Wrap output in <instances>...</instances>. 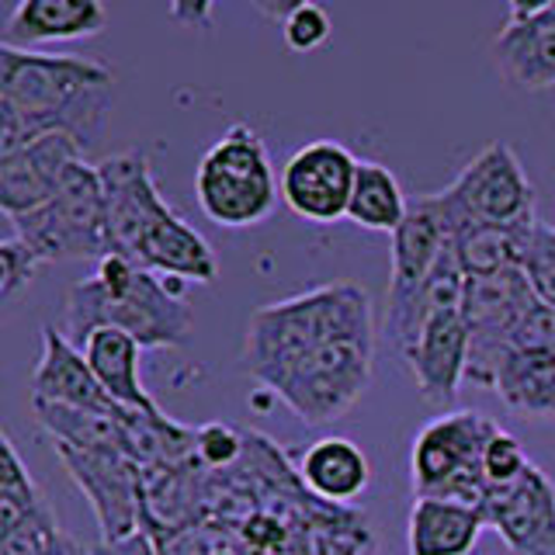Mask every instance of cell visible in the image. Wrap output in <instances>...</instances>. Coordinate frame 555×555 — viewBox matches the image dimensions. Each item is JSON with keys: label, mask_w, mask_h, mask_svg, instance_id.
<instances>
[{"label": "cell", "mask_w": 555, "mask_h": 555, "mask_svg": "<svg viewBox=\"0 0 555 555\" xmlns=\"http://www.w3.org/2000/svg\"><path fill=\"white\" fill-rule=\"evenodd\" d=\"M115 77L108 66L80 56H49L0 42V94L25 132H63L91 150L112 115Z\"/></svg>", "instance_id": "6da1fadb"}, {"label": "cell", "mask_w": 555, "mask_h": 555, "mask_svg": "<svg viewBox=\"0 0 555 555\" xmlns=\"http://www.w3.org/2000/svg\"><path fill=\"white\" fill-rule=\"evenodd\" d=\"M101 326L126 330L143 351L181 347L191 337V309L181 285L160 282L129 257L104 254L98 271L69 288L63 334L83 351L87 337Z\"/></svg>", "instance_id": "7a4b0ae2"}, {"label": "cell", "mask_w": 555, "mask_h": 555, "mask_svg": "<svg viewBox=\"0 0 555 555\" xmlns=\"http://www.w3.org/2000/svg\"><path fill=\"white\" fill-rule=\"evenodd\" d=\"M347 334L375 337L372 302L354 282H330L292 295V299L260 306L247 326L243 364L260 386L271 389L317 344Z\"/></svg>", "instance_id": "3957f363"}, {"label": "cell", "mask_w": 555, "mask_h": 555, "mask_svg": "<svg viewBox=\"0 0 555 555\" xmlns=\"http://www.w3.org/2000/svg\"><path fill=\"white\" fill-rule=\"evenodd\" d=\"M195 198L205 219L222 230H250L271 219L282 202V184H278L264 139L243 121L225 129L202 153L195 170Z\"/></svg>", "instance_id": "277c9868"}, {"label": "cell", "mask_w": 555, "mask_h": 555, "mask_svg": "<svg viewBox=\"0 0 555 555\" xmlns=\"http://www.w3.org/2000/svg\"><path fill=\"white\" fill-rule=\"evenodd\" d=\"M14 240H22L39 264L52 260H101L108 254L101 173L80 156L42 208L14 219Z\"/></svg>", "instance_id": "5b68a950"}, {"label": "cell", "mask_w": 555, "mask_h": 555, "mask_svg": "<svg viewBox=\"0 0 555 555\" xmlns=\"http://www.w3.org/2000/svg\"><path fill=\"white\" fill-rule=\"evenodd\" d=\"M375 361V337H330L274 382L271 392L306 427L334 424L369 392Z\"/></svg>", "instance_id": "8992f818"}, {"label": "cell", "mask_w": 555, "mask_h": 555, "mask_svg": "<svg viewBox=\"0 0 555 555\" xmlns=\"http://www.w3.org/2000/svg\"><path fill=\"white\" fill-rule=\"evenodd\" d=\"M496 421L476 410H455L424 424L410 448V476L416 496H441L482 507V448Z\"/></svg>", "instance_id": "52a82bcc"}, {"label": "cell", "mask_w": 555, "mask_h": 555, "mask_svg": "<svg viewBox=\"0 0 555 555\" xmlns=\"http://www.w3.org/2000/svg\"><path fill=\"white\" fill-rule=\"evenodd\" d=\"M444 219L455 233L462 222L482 225H528L534 222V184L525 164L507 143H490L482 153L462 167V173L448 188L438 191Z\"/></svg>", "instance_id": "ba28073f"}, {"label": "cell", "mask_w": 555, "mask_h": 555, "mask_svg": "<svg viewBox=\"0 0 555 555\" xmlns=\"http://www.w3.org/2000/svg\"><path fill=\"white\" fill-rule=\"evenodd\" d=\"M451 243V225L438 191L410 198L406 219L392 233V278H389V309H386V337L403 354L416 334V302L427 278L438 268L441 254Z\"/></svg>", "instance_id": "9c48e42d"}, {"label": "cell", "mask_w": 555, "mask_h": 555, "mask_svg": "<svg viewBox=\"0 0 555 555\" xmlns=\"http://www.w3.org/2000/svg\"><path fill=\"white\" fill-rule=\"evenodd\" d=\"M538 299L531 292L528 278L520 268L500 271V274H482V278H465V326H468V364L465 378L476 386L493 389L500 369L507 364L511 337L525 317V309Z\"/></svg>", "instance_id": "30bf717a"}, {"label": "cell", "mask_w": 555, "mask_h": 555, "mask_svg": "<svg viewBox=\"0 0 555 555\" xmlns=\"http://www.w3.org/2000/svg\"><path fill=\"white\" fill-rule=\"evenodd\" d=\"M56 455L98 517L101 542L143 528V468L126 451H80L56 444Z\"/></svg>", "instance_id": "8fae6325"}, {"label": "cell", "mask_w": 555, "mask_h": 555, "mask_svg": "<svg viewBox=\"0 0 555 555\" xmlns=\"http://www.w3.org/2000/svg\"><path fill=\"white\" fill-rule=\"evenodd\" d=\"M354 173L358 156L351 150L334 143V139H312V143L295 150L282 173H278L282 202L299 219L317 225L347 219Z\"/></svg>", "instance_id": "7c38bea8"}, {"label": "cell", "mask_w": 555, "mask_h": 555, "mask_svg": "<svg viewBox=\"0 0 555 555\" xmlns=\"http://www.w3.org/2000/svg\"><path fill=\"white\" fill-rule=\"evenodd\" d=\"M101 188H104V219H108V254L129 257L143 247L153 222L167 212V202L153 181L146 153H118L98 164Z\"/></svg>", "instance_id": "4fadbf2b"}, {"label": "cell", "mask_w": 555, "mask_h": 555, "mask_svg": "<svg viewBox=\"0 0 555 555\" xmlns=\"http://www.w3.org/2000/svg\"><path fill=\"white\" fill-rule=\"evenodd\" d=\"M479 511L511 555H555V482L534 462L514 482L490 486Z\"/></svg>", "instance_id": "5bb4252c"}, {"label": "cell", "mask_w": 555, "mask_h": 555, "mask_svg": "<svg viewBox=\"0 0 555 555\" xmlns=\"http://www.w3.org/2000/svg\"><path fill=\"white\" fill-rule=\"evenodd\" d=\"M403 361L410 364V375L427 403L448 406L462 386L468 364V326L462 306L424 309Z\"/></svg>", "instance_id": "9a60e30c"}, {"label": "cell", "mask_w": 555, "mask_h": 555, "mask_svg": "<svg viewBox=\"0 0 555 555\" xmlns=\"http://www.w3.org/2000/svg\"><path fill=\"white\" fill-rule=\"evenodd\" d=\"M83 150L63 132L35 135L14 156L0 164V212L11 222L35 208H42L63 181L69 164L80 160Z\"/></svg>", "instance_id": "2e32d148"}, {"label": "cell", "mask_w": 555, "mask_h": 555, "mask_svg": "<svg viewBox=\"0 0 555 555\" xmlns=\"http://www.w3.org/2000/svg\"><path fill=\"white\" fill-rule=\"evenodd\" d=\"M31 399L60 406H80V410H108L118 413L121 406L112 403V396L101 389L83 351L66 340L63 330L42 326V358L31 372Z\"/></svg>", "instance_id": "e0dca14e"}, {"label": "cell", "mask_w": 555, "mask_h": 555, "mask_svg": "<svg viewBox=\"0 0 555 555\" xmlns=\"http://www.w3.org/2000/svg\"><path fill=\"white\" fill-rule=\"evenodd\" d=\"M493 63L500 77L517 91H552L555 87V8L507 22L493 39Z\"/></svg>", "instance_id": "ac0fdd59"}, {"label": "cell", "mask_w": 555, "mask_h": 555, "mask_svg": "<svg viewBox=\"0 0 555 555\" xmlns=\"http://www.w3.org/2000/svg\"><path fill=\"white\" fill-rule=\"evenodd\" d=\"M135 264L153 274H167L170 282H198L212 285L219 278V260L212 243H208L195 225L184 222L173 208L153 222L143 247L135 254Z\"/></svg>", "instance_id": "d6986e66"}, {"label": "cell", "mask_w": 555, "mask_h": 555, "mask_svg": "<svg viewBox=\"0 0 555 555\" xmlns=\"http://www.w3.org/2000/svg\"><path fill=\"white\" fill-rule=\"evenodd\" d=\"M299 482L306 486L309 496L347 507V503H354L369 490L372 465H369V455H364L351 438L330 434V438H320L309 448H302Z\"/></svg>", "instance_id": "ffe728a7"}, {"label": "cell", "mask_w": 555, "mask_h": 555, "mask_svg": "<svg viewBox=\"0 0 555 555\" xmlns=\"http://www.w3.org/2000/svg\"><path fill=\"white\" fill-rule=\"evenodd\" d=\"M486 528L482 511L441 496H413L406 517L410 555H473Z\"/></svg>", "instance_id": "44dd1931"}, {"label": "cell", "mask_w": 555, "mask_h": 555, "mask_svg": "<svg viewBox=\"0 0 555 555\" xmlns=\"http://www.w3.org/2000/svg\"><path fill=\"white\" fill-rule=\"evenodd\" d=\"M108 28L104 0H17L8 14L14 42H80Z\"/></svg>", "instance_id": "7402d4cb"}, {"label": "cell", "mask_w": 555, "mask_h": 555, "mask_svg": "<svg viewBox=\"0 0 555 555\" xmlns=\"http://www.w3.org/2000/svg\"><path fill=\"white\" fill-rule=\"evenodd\" d=\"M139 354H143V347L135 344V337L115 326L94 330L83 344V358L101 382V389L112 396V403H118L121 410L164 413L139 378Z\"/></svg>", "instance_id": "603a6c76"}, {"label": "cell", "mask_w": 555, "mask_h": 555, "mask_svg": "<svg viewBox=\"0 0 555 555\" xmlns=\"http://www.w3.org/2000/svg\"><path fill=\"white\" fill-rule=\"evenodd\" d=\"M406 208H410V198L403 195L396 173L386 164L358 160L351 202H347V219H351L358 230L392 236L399 230V222L406 219Z\"/></svg>", "instance_id": "cb8c5ba5"}, {"label": "cell", "mask_w": 555, "mask_h": 555, "mask_svg": "<svg viewBox=\"0 0 555 555\" xmlns=\"http://www.w3.org/2000/svg\"><path fill=\"white\" fill-rule=\"evenodd\" d=\"M531 225H482V222H462L451 233V243H455L459 264L465 271V278H482V274H500L520 268V254H525V240L531 233Z\"/></svg>", "instance_id": "d4e9b609"}, {"label": "cell", "mask_w": 555, "mask_h": 555, "mask_svg": "<svg viewBox=\"0 0 555 555\" xmlns=\"http://www.w3.org/2000/svg\"><path fill=\"white\" fill-rule=\"evenodd\" d=\"M493 392L520 416H555V351L511 354L500 369Z\"/></svg>", "instance_id": "484cf974"}, {"label": "cell", "mask_w": 555, "mask_h": 555, "mask_svg": "<svg viewBox=\"0 0 555 555\" xmlns=\"http://www.w3.org/2000/svg\"><path fill=\"white\" fill-rule=\"evenodd\" d=\"M31 410L39 416L42 430L56 444L80 448V451H126L121 444V424L118 413L108 410H80V406H60L31 399Z\"/></svg>", "instance_id": "4316f807"}, {"label": "cell", "mask_w": 555, "mask_h": 555, "mask_svg": "<svg viewBox=\"0 0 555 555\" xmlns=\"http://www.w3.org/2000/svg\"><path fill=\"white\" fill-rule=\"evenodd\" d=\"M520 271H525L528 285H531V292L538 295V299L555 306V230L542 219H534L531 233L525 240Z\"/></svg>", "instance_id": "83f0119b"}, {"label": "cell", "mask_w": 555, "mask_h": 555, "mask_svg": "<svg viewBox=\"0 0 555 555\" xmlns=\"http://www.w3.org/2000/svg\"><path fill=\"white\" fill-rule=\"evenodd\" d=\"M63 531L56 528L49 503L42 500L39 507L25 511V517L0 538V555H52Z\"/></svg>", "instance_id": "f1b7e54d"}, {"label": "cell", "mask_w": 555, "mask_h": 555, "mask_svg": "<svg viewBox=\"0 0 555 555\" xmlns=\"http://www.w3.org/2000/svg\"><path fill=\"white\" fill-rule=\"evenodd\" d=\"M528 465L531 462L525 455V444H520L511 430H503L496 424V430L490 434V441H486V448H482V479H486V490H490V486H507V482H514Z\"/></svg>", "instance_id": "f546056e"}, {"label": "cell", "mask_w": 555, "mask_h": 555, "mask_svg": "<svg viewBox=\"0 0 555 555\" xmlns=\"http://www.w3.org/2000/svg\"><path fill=\"white\" fill-rule=\"evenodd\" d=\"M243 444H247V434L233 430L230 424H205L195 434V462L205 473H230L243 459Z\"/></svg>", "instance_id": "4dcf8cb0"}, {"label": "cell", "mask_w": 555, "mask_h": 555, "mask_svg": "<svg viewBox=\"0 0 555 555\" xmlns=\"http://www.w3.org/2000/svg\"><path fill=\"white\" fill-rule=\"evenodd\" d=\"M0 500H11L17 507H39L46 500L4 430H0Z\"/></svg>", "instance_id": "1f68e13d"}, {"label": "cell", "mask_w": 555, "mask_h": 555, "mask_svg": "<svg viewBox=\"0 0 555 555\" xmlns=\"http://www.w3.org/2000/svg\"><path fill=\"white\" fill-rule=\"evenodd\" d=\"M330 14L317 4V0H309V4L295 8L285 22H282V35H285V46L292 52H299V56H306V52H317L326 46L330 39Z\"/></svg>", "instance_id": "d6a6232c"}, {"label": "cell", "mask_w": 555, "mask_h": 555, "mask_svg": "<svg viewBox=\"0 0 555 555\" xmlns=\"http://www.w3.org/2000/svg\"><path fill=\"white\" fill-rule=\"evenodd\" d=\"M511 351L514 354H542L555 351V306L534 299L525 317H520L514 337H511Z\"/></svg>", "instance_id": "836d02e7"}, {"label": "cell", "mask_w": 555, "mask_h": 555, "mask_svg": "<svg viewBox=\"0 0 555 555\" xmlns=\"http://www.w3.org/2000/svg\"><path fill=\"white\" fill-rule=\"evenodd\" d=\"M35 268H39V260L28 254L22 240H0V302L22 292L35 278Z\"/></svg>", "instance_id": "e575fe53"}, {"label": "cell", "mask_w": 555, "mask_h": 555, "mask_svg": "<svg viewBox=\"0 0 555 555\" xmlns=\"http://www.w3.org/2000/svg\"><path fill=\"white\" fill-rule=\"evenodd\" d=\"M25 143H31V135L25 132L22 121H17V115L11 112L4 94H0V164H4L8 156H14Z\"/></svg>", "instance_id": "d590c367"}, {"label": "cell", "mask_w": 555, "mask_h": 555, "mask_svg": "<svg viewBox=\"0 0 555 555\" xmlns=\"http://www.w3.org/2000/svg\"><path fill=\"white\" fill-rule=\"evenodd\" d=\"M216 0H170V17L184 28H212Z\"/></svg>", "instance_id": "8d00e7d4"}, {"label": "cell", "mask_w": 555, "mask_h": 555, "mask_svg": "<svg viewBox=\"0 0 555 555\" xmlns=\"http://www.w3.org/2000/svg\"><path fill=\"white\" fill-rule=\"evenodd\" d=\"M94 555H160V552H156L153 534L146 528H139L129 538H118V542H101V545H94Z\"/></svg>", "instance_id": "74e56055"}, {"label": "cell", "mask_w": 555, "mask_h": 555, "mask_svg": "<svg viewBox=\"0 0 555 555\" xmlns=\"http://www.w3.org/2000/svg\"><path fill=\"white\" fill-rule=\"evenodd\" d=\"M250 4L264 14V17H271V22H285V17L295 11V8H302V4H309V0H250Z\"/></svg>", "instance_id": "f35d334b"}, {"label": "cell", "mask_w": 555, "mask_h": 555, "mask_svg": "<svg viewBox=\"0 0 555 555\" xmlns=\"http://www.w3.org/2000/svg\"><path fill=\"white\" fill-rule=\"evenodd\" d=\"M507 8H511V22H525V17L555 8V0H507Z\"/></svg>", "instance_id": "ab89813d"}]
</instances>
